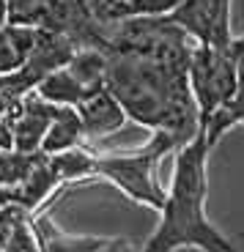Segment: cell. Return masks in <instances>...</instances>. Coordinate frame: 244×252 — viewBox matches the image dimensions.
Wrapping results in <instances>:
<instances>
[{
  "label": "cell",
  "mask_w": 244,
  "mask_h": 252,
  "mask_svg": "<svg viewBox=\"0 0 244 252\" xmlns=\"http://www.w3.org/2000/svg\"><path fill=\"white\" fill-rule=\"evenodd\" d=\"M107 55V91L121 101L126 118L151 132H168L187 145L201 132V115L192 99L187 69L165 66L126 52Z\"/></svg>",
  "instance_id": "6da1fadb"
},
{
  "label": "cell",
  "mask_w": 244,
  "mask_h": 252,
  "mask_svg": "<svg viewBox=\"0 0 244 252\" xmlns=\"http://www.w3.org/2000/svg\"><path fill=\"white\" fill-rule=\"evenodd\" d=\"M173 184L168 189L165 206L159 208V225L140 252H175L195 247L201 252H239L222 230L206 217L209 197V148L203 129L189 140L181 151H175Z\"/></svg>",
  "instance_id": "7a4b0ae2"
},
{
  "label": "cell",
  "mask_w": 244,
  "mask_h": 252,
  "mask_svg": "<svg viewBox=\"0 0 244 252\" xmlns=\"http://www.w3.org/2000/svg\"><path fill=\"white\" fill-rule=\"evenodd\" d=\"M184 145L178 137L168 132H154V137L129 154H96L94 178H105L115 189H121L129 200L148 206L154 211L165 206L168 189L159 184L157 167L168 154L181 151Z\"/></svg>",
  "instance_id": "3957f363"
},
{
  "label": "cell",
  "mask_w": 244,
  "mask_h": 252,
  "mask_svg": "<svg viewBox=\"0 0 244 252\" xmlns=\"http://www.w3.org/2000/svg\"><path fill=\"white\" fill-rule=\"evenodd\" d=\"M236 52L231 47L195 44L187 66V80L192 99L198 104L201 126L217 113L236 91Z\"/></svg>",
  "instance_id": "277c9868"
},
{
  "label": "cell",
  "mask_w": 244,
  "mask_h": 252,
  "mask_svg": "<svg viewBox=\"0 0 244 252\" xmlns=\"http://www.w3.org/2000/svg\"><path fill=\"white\" fill-rule=\"evenodd\" d=\"M198 44L231 47V0H178L168 14Z\"/></svg>",
  "instance_id": "5b68a950"
},
{
  "label": "cell",
  "mask_w": 244,
  "mask_h": 252,
  "mask_svg": "<svg viewBox=\"0 0 244 252\" xmlns=\"http://www.w3.org/2000/svg\"><path fill=\"white\" fill-rule=\"evenodd\" d=\"M33 230L38 236L41 252H135L126 239H105V236H71L55 225L52 214H31Z\"/></svg>",
  "instance_id": "8992f818"
},
{
  "label": "cell",
  "mask_w": 244,
  "mask_h": 252,
  "mask_svg": "<svg viewBox=\"0 0 244 252\" xmlns=\"http://www.w3.org/2000/svg\"><path fill=\"white\" fill-rule=\"evenodd\" d=\"M74 110L80 115L85 140H102L107 134L118 132L121 126L129 121L124 107H121V101L107 91V85L102 91H96V94H91L88 99H82Z\"/></svg>",
  "instance_id": "52a82bcc"
},
{
  "label": "cell",
  "mask_w": 244,
  "mask_h": 252,
  "mask_svg": "<svg viewBox=\"0 0 244 252\" xmlns=\"http://www.w3.org/2000/svg\"><path fill=\"white\" fill-rule=\"evenodd\" d=\"M231 50L236 52V71H239L236 91H233L231 99L203 124V134H206L209 148H214L222 134H228L231 129H236V126L244 124V47H236L231 41Z\"/></svg>",
  "instance_id": "ba28073f"
},
{
  "label": "cell",
  "mask_w": 244,
  "mask_h": 252,
  "mask_svg": "<svg viewBox=\"0 0 244 252\" xmlns=\"http://www.w3.org/2000/svg\"><path fill=\"white\" fill-rule=\"evenodd\" d=\"M82 143H85V134H82V124H80L77 110L69 107V104H61L55 118L47 126V134L41 140V151L61 154V151H69V148L82 145Z\"/></svg>",
  "instance_id": "9c48e42d"
},
{
  "label": "cell",
  "mask_w": 244,
  "mask_h": 252,
  "mask_svg": "<svg viewBox=\"0 0 244 252\" xmlns=\"http://www.w3.org/2000/svg\"><path fill=\"white\" fill-rule=\"evenodd\" d=\"M38 28L3 25L0 28V74H11L28 61L33 44H36Z\"/></svg>",
  "instance_id": "30bf717a"
},
{
  "label": "cell",
  "mask_w": 244,
  "mask_h": 252,
  "mask_svg": "<svg viewBox=\"0 0 244 252\" xmlns=\"http://www.w3.org/2000/svg\"><path fill=\"white\" fill-rule=\"evenodd\" d=\"M50 167H52V173H55L61 187L85 181V178H94L96 154L91 151V148H85V143H82V145L69 148V151L50 154Z\"/></svg>",
  "instance_id": "8fae6325"
},
{
  "label": "cell",
  "mask_w": 244,
  "mask_h": 252,
  "mask_svg": "<svg viewBox=\"0 0 244 252\" xmlns=\"http://www.w3.org/2000/svg\"><path fill=\"white\" fill-rule=\"evenodd\" d=\"M52 3L55 0H6V14L8 25H22V28H38L41 31L50 19Z\"/></svg>",
  "instance_id": "7c38bea8"
},
{
  "label": "cell",
  "mask_w": 244,
  "mask_h": 252,
  "mask_svg": "<svg viewBox=\"0 0 244 252\" xmlns=\"http://www.w3.org/2000/svg\"><path fill=\"white\" fill-rule=\"evenodd\" d=\"M8 22V14H6V0H0V28Z\"/></svg>",
  "instance_id": "4fadbf2b"
},
{
  "label": "cell",
  "mask_w": 244,
  "mask_h": 252,
  "mask_svg": "<svg viewBox=\"0 0 244 252\" xmlns=\"http://www.w3.org/2000/svg\"><path fill=\"white\" fill-rule=\"evenodd\" d=\"M233 44H236V47H244V33H242V36H233Z\"/></svg>",
  "instance_id": "5bb4252c"
}]
</instances>
